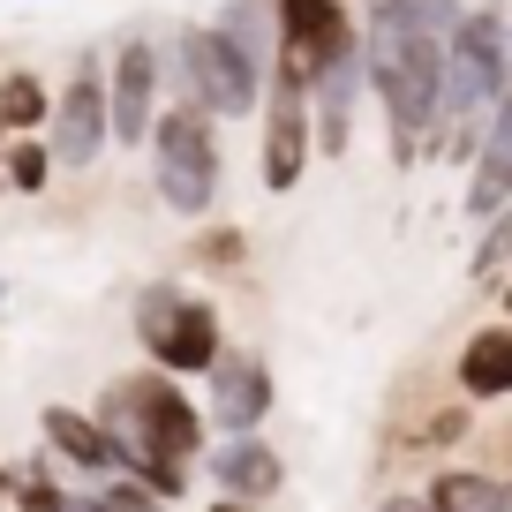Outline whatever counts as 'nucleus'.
Instances as JSON below:
<instances>
[{
    "label": "nucleus",
    "mask_w": 512,
    "mask_h": 512,
    "mask_svg": "<svg viewBox=\"0 0 512 512\" xmlns=\"http://www.w3.org/2000/svg\"><path fill=\"white\" fill-rule=\"evenodd\" d=\"M377 512H437V505H430V490H422V497H407V490H400V497H384Z\"/></svg>",
    "instance_id": "26"
},
{
    "label": "nucleus",
    "mask_w": 512,
    "mask_h": 512,
    "mask_svg": "<svg viewBox=\"0 0 512 512\" xmlns=\"http://www.w3.org/2000/svg\"><path fill=\"white\" fill-rule=\"evenodd\" d=\"M219 31L234 38L264 76H272V61H279V8H272V0H226V8H219Z\"/></svg>",
    "instance_id": "17"
},
{
    "label": "nucleus",
    "mask_w": 512,
    "mask_h": 512,
    "mask_svg": "<svg viewBox=\"0 0 512 512\" xmlns=\"http://www.w3.org/2000/svg\"><path fill=\"white\" fill-rule=\"evenodd\" d=\"M151 189L174 219H211L219 204V113L204 106H166L151 128Z\"/></svg>",
    "instance_id": "4"
},
{
    "label": "nucleus",
    "mask_w": 512,
    "mask_h": 512,
    "mask_svg": "<svg viewBox=\"0 0 512 512\" xmlns=\"http://www.w3.org/2000/svg\"><path fill=\"white\" fill-rule=\"evenodd\" d=\"M317 159V106H309L302 83L272 76L264 83V136H256V181L264 196H294Z\"/></svg>",
    "instance_id": "9"
},
{
    "label": "nucleus",
    "mask_w": 512,
    "mask_h": 512,
    "mask_svg": "<svg viewBox=\"0 0 512 512\" xmlns=\"http://www.w3.org/2000/svg\"><path fill=\"white\" fill-rule=\"evenodd\" d=\"M204 512H256V505H241V497H219V505H204Z\"/></svg>",
    "instance_id": "28"
},
{
    "label": "nucleus",
    "mask_w": 512,
    "mask_h": 512,
    "mask_svg": "<svg viewBox=\"0 0 512 512\" xmlns=\"http://www.w3.org/2000/svg\"><path fill=\"white\" fill-rule=\"evenodd\" d=\"M46 144L68 174H91L113 144V91H106V61L98 53H76L68 83L53 91V121H46Z\"/></svg>",
    "instance_id": "7"
},
{
    "label": "nucleus",
    "mask_w": 512,
    "mask_h": 512,
    "mask_svg": "<svg viewBox=\"0 0 512 512\" xmlns=\"http://www.w3.org/2000/svg\"><path fill=\"white\" fill-rule=\"evenodd\" d=\"M512 68V8L505 0H475L445 46V98H437V159L475 166V151L490 144V106L505 91Z\"/></svg>",
    "instance_id": "2"
},
{
    "label": "nucleus",
    "mask_w": 512,
    "mask_h": 512,
    "mask_svg": "<svg viewBox=\"0 0 512 512\" xmlns=\"http://www.w3.org/2000/svg\"><path fill=\"white\" fill-rule=\"evenodd\" d=\"M204 475L219 482V497H241V505H272L279 482H287V467H279V452L264 445V430H241V437H226L219 452H204Z\"/></svg>",
    "instance_id": "12"
},
{
    "label": "nucleus",
    "mask_w": 512,
    "mask_h": 512,
    "mask_svg": "<svg viewBox=\"0 0 512 512\" xmlns=\"http://www.w3.org/2000/svg\"><path fill=\"white\" fill-rule=\"evenodd\" d=\"M369 8H400V0H362V16H369Z\"/></svg>",
    "instance_id": "30"
},
{
    "label": "nucleus",
    "mask_w": 512,
    "mask_h": 512,
    "mask_svg": "<svg viewBox=\"0 0 512 512\" xmlns=\"http://www.w3.org/2000/svg\"><path fill=\"white\" fill-rule=\"evenodd\" d=\"M98 505H106V512H166V497L159 490H151V482H136V475H128V467H121V475H106V482H98Z\"/></svg>",
    "instance_id": "23"
},
{
    "label": "nucleus",
    "mask_w": 512,
    "mask_h": 512,
    "mask_svg": "<svg viewBox=\"0 0 512 512\" xmlns=\"http://www.w3.org/2000/svg\"><path fill=\"white\" fill-rule=\"evenodd\" d=\"M452 384H460L475 407H497V400H512V317H497V324H482L475 339L460 347V362H452Z\"/></svg>",
    "instance_id": "15"
},
{
    "label": "nucleus",
    "mask_w": 512,
    "mask_h": 512,
    "mask_svg": "<svg viewBox=\"0 0 512 512\" xmlns=\"http://www.w3.org/2000/svg\"><path fill=\"white\" fill-rule=\"evenodd\" d=\"M196 256H204V264H219V272H234V264H241V234H234V226H204Z\"/></svg>",
    "instance_id": "24"
},
{
    "label": "nucleus",
    "mask_w": 512,
    "mask_h": 512,
    "mask_svg": "<svg viewBox=\"0 0 512 512\" xmlns=\"http://www.w3.org/2000/svg\"><path fill=\"white\" fill-rule=\"evenodd\" d=\"M264 83L272 76H264L219 23H181V31L166 38V91H174L181 106H204V113H219V121H249Z\"/></svg>",
    "instance_id": "3"
},
{
    "label": "nucleus",
    "mask_w": 512,
    "mask_h": 512,
    "mask_svg": "<svg viewBox=\"0 0 512 512\" xmlns=\"http://www.w3.org/2000/svg\"><path fill=\"white\" fill-rule=\"evenodd\" d=\"M204 415L219 422L226 437L264 430V415H272V362L256 347H226L219 362H211V377H204Z\"/></svg>",
    "instance_id": "11"
},
{
    "label": "nucleus",
    "mask_w": 512,
    "mask_h": 512,
    "mask_svg": "<svg viewBox=\"0 0 512 512\" xmlns=\"http://www.w3.org/2000/svg\"><path fill=\"white\" fill-rule=\"evenodd\" d=\"M136 339L159 369L174 377H211V362L226 354V324L204 294H189L181 279H151L136 294Z\"/></svg>",
    "instance_id": "5"
},
{
    "label": "nucleus",
    "mask_w": 512,
    "mask_h": 512,
    "mask_svg": "<svg viewBox=\"0 0 512 512\" xmlns=\"http://www.w3.org/2000/svg\"><path fill=\"white\" fill-rule=\"evenodd\" d=\"M512 204V144H482L475 166H467V219H497Z\"/></svg>",
    "instance_id": "18"
},
{
    "label": "nucleus",
    "mask_w": 512,
    "mask_h": 512,
    "mask_svg": "<svg viewBox=\"0 0 512 512\" xmlns=\"http://www.w3.org/2000/svg\"><path fill=\"white\" fill-rule=\"evenodd\" d=\"M362 68H369V98L384 106V128H392V159H400V166L437 159L445 38L415 16V0H400V8H369V16H362Z\"/></svg>",
    "instance_id": "1"
},
{
    "label": "nucleus",
    "mask_w": 512,
    "mask_h": 512,
    "mask_svg": "<svg viewBox=\"0 0 512 512\" xmlns=\"http://www.w3.org/2000/svg\"><path fill=\"white\" fill-rule=\"evenodd\" d=\"M38 430H46L53 460L83 467L91 482H106V475H121V467H128V452H121V445L106 437V422H98V415H83V407H68V400L38 407Z\"/></svg>",
    "instance_id": "13"
},
{
    "label": "nucleus",
    "mask_w": 512,
    "mask_h": 512,
    "mask_svg": "<svg viewBox=\"0 0 512 512\" xmlns=\"http://www.w3.org/2000/svg\"><path fill=\"white\" fill-rule=\"evenodd\" d=\"M0 302H8V287H0Z\"/></svg>",
    "instance_id": "33"
},
{
    "label": "nucleus",
    "mask_w": 512,
    "mask_h": 512,
    "mask_svg": "<svg viewBox=\"0 0 512 512\" xmlns=\"http://www.w3.org/2000/svg\"><path fill=\"white\" fill-rule=\"evenodd\" d=\"M497 279H512V204L497 211V219H482V241H475V256H467V287L490 294Z\"/></svg>",
    "instance_id": "21"
},
{
    "label": "nucleus",
    "mask_w": 512,
    "mask_h": 512,
    "mask_svg": "<svg viewBox=\"0 0 512 512\" xmlns=\"http://www.w3.org/2000/svg\"><path fill=\"white\" fill-rule=\"evenodd\" d=\"M467 415H475V400H445V407H430V415L415 422V437H400V452H445V445H460L467 437Z\"/></svg>",
    "instance_id": "22"
},
{
    "label": "nucleus",
    "mask_w": 512,
    "mask_h": 512,
    "mask_svg": "<svg viewBox=\"0 0 512 512\" xmlns=\"http://www.w3.org/2000/svg\"><path fill=\"white\" fill-rule=\"evenodd\" d=\"M16 505V467H0V512Z\"/></svg>",
    "instance_id": "27"
},
{
    "label": "nucleus",
    "mask_w": 512,
    "mask_h": 512,
    "mask_svg": "<svg viewBox=\"0 0 512 512\" xmlns=\"http://www.w3.org/2000/svg\"><path fill=\"white\" fill-rule=\"evenodd\" d=\"M61 174V159H53L46 136H8V166H0V189L16 196H46V181Z\"/></svg>",
    "instance_id": "20"
},
{
    "label": "nucleus",
    "mask_w": 512,
    "mask_h": 512,
    "mask_svg": "<svg viewBox=\"0 0 512 512\" xmlns=\"http://www.w3.org/2000/svg\"><path fill=\"white\" fill-rule=\"evenodd\" d=\"M279 8V61L272 76L302 83V91H317V76L339 61V53L362 46V16H354L347 0H272Z\"/></svg>",
    "instance_id": "8"
},
{
    "label": "nucleus",
    "mask_w": 512,
    "mask_h": 512,
    "mask_svg": "<svg viewBox=\"0 0 512 512\" xmlns=\"http://www.w3.org/2000/svg\"><path fill=\"white\" fill-rule=\"evenodd\" d=\"M437 512H512V475H482V467H437L430 475Z\"/></svg>",
    "instance_id": "16"
},
{
    "label": "nucleus",
    "mask_w": 512,
    "mask_h": 512,
    "mask_svg": "<svg viewBox=\"0 0 512 512\" xmlns=\"http://www.w3.org/2000/svg\"><path fill=\"white\" fill-rule=\"evenodd\" d=\"M106 91H113V144L121 151H144L151 128H159V98H166V53L151 46L144 31H121L106 61Z\"/></svg>",
    "instance_id": "10"
},
{
    "label": "nucleus",
    "mask_w": 512,
    "mask_h": 512,
    "mask_svg": "<svg viewBox=\"0 0 512 512\" xmlns=\"http://www.w3.org/2000/svg\"><path fill=\"white\" fill-rule=\"evenodd\" d=\"M362 91H369L362 46L339 53V61L317 76V91H309V106H317V159H347V144H354V106H362Z\"/></svg>",
    "instance_id": "14"
},
{
    "label": "nucleus",
    "mask_w": 512,
    "mask_h": 512,
    "mask_svg": "<svg viewBox=\"0 0 512 512\" xmlns=\"http://www.w3.org/2000/svg\"><path fill=\"white\" fill-rule=\"evenodd\" d=\"M76 512H106V505H98V497H91V490H83V497H76Z\"/></svg>",
    "instance_id": "29"
},
{
    "label": "nucleus",
    "mask_w": 512,
    "mask_h": 512,
    "mask_svg": "<svg viewBox=\"0 0 512 512\" xmlns=\"http://www.w3.org/2000/svg\"><path fill=\"white\" fill-rule=\"evenodd\" d=\"M490 144H512V68H505V91L490 106Z\"/></svg>",
    "instance_id": "25"
},
{
    "label": "nucleus",
    "mask_w": 512,
    "mask_h": 512,
    "mask_svg": "<svg viewBox=\"0 0 512 512\" xmlns=\"http://www.w3.org/2000/svg\"><path fill=\"white\" fill-rule=\"evenodd\" d=\"M505 317H512V294H505Z\"/></svg>",
    "instance_id": "32"
},
{
    "label": "nucleus",
    "mask_w": 512,
    "mask_h": 512,
    "mask_svg": "<svg viewBox=\"0 0 512 512\" xmlns=\"http://www.w3.org/2000/svg\"><path fill=\"white\" fill-rule=\"evenodd\" d=\"M46 121H53L46 76H31V68H8V76H0V128H8V136H38Z\"/></svg>",
    "instance_id": "19"
},
{
    "label": "nucleus",
    "mask_w": 512,
    "mask_h": 512,
    "mask_svg": "<svg viewBox=\"0 0 512 512\" xmlns=\"http://www.w3.org/2000/svg\"><path fill=\"white\" fill-rule=\"evenodd\" d=\"M0 166H8V128H0Z\"/></svg>",
    "instance_id": "31"
},
{
    "label": "nucleus",
    "mask_w": 512,
    "mask_h": 512,
    "mask_svg": "<svg viewBox=\"0 0 512 512\" xmlns=\"http://www.w3.org/2000/svg\"><path fill=\"white\" fill-rule=\"evenodd\" d=\"M121 392H128V415H136V430H128V467H144V460H174V467H189L196 452H204V407L181 392V377L174 369H136V377H121Z\"/></svg>",
    "instance_id": "6"
}]
</instances>
